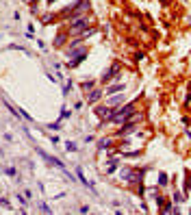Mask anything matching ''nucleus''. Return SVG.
Wrapping results in <instances>:
<instances>
[{
    "mask_svg": "<svg viewBox=\"0 0 191 215\" xmlns=\"http://www.w3.org/2000/svg\"><path fill=\"white\" fill-rule=\"evenodd\" d=\"M48 128H50V130H59L61 124H48Z\"/></svg>",
    "mask_w": 191,
    "mask_h": 215,
    "instance_id": "nucleus-14",
    "label": "nucleus"
},
{
    "mask_svg": "<svg viewBox=\"0 0 191 215\" xmlns=\"http://www.w3.org/2000/svg\"><path fill=\"white\" fill-rule=\"evenodd\" d=\"M126 89V85H111V87H106V91L109 93H113V91H124Z\"/></svg>",
    "mask_w": 191,
    "mask_h": 215,
    "instance_id": "nucleus-8",
    "label": "nucleus"
},
{
    "mask_svg": "<svg viewBox=\"0 0 191 215\" xmlns=\"http://www.w3.org/2000/svg\"><path fill=\"white\" fill-rule=\"evenodd\" d=\"M7 174H9V176H15L18 172H15V167H7Z\"/></svg>",
    "mask_w": 191,
    "mask_h": 215,
    "instance_id": "nucleus-15",
    "label": "nucleus"
},
{
    "mask_svg": "<svg viewBox=\"0 0 191 215\" xmlns=\"http://www.w3.org/2000/svg\"><path fill=\"white\" fill-rule=\"evenodd\" d=\"M0 204H2V206H9V209H11V204H9V200H4V198H0Z\"/></svg>",
    "mask_w": 191,
    "mask_h": 215,
    "instance_id": "nucleus-16",
    "label": "nucleus"
},
{
    "mask_svg": "<svg viewBox=\"0 0 191 215\" xmlns=\"http://www.w3.org/2000/svg\"><path fill=\"white\" fill-rule=\"evenodd\" d=\"M37 154H39V157L43 159V161H48L50 165H54V167H59V169H61V172H63V174L67 172V169H65V165L61 163L59 159H54V157H50V154H46V152H43V150H37Z\"/></svg>",
    "mask_w": 191,
    "mask_h": 215,
    "instance_id": "nucleus-2",
    "label": "nucleus"
},
{
    "mask_svg": "<svg viewBox=\"0 0 191 215\" xmlns=\"http://www.w3.org/2000/svg\"><path fill=\"white\" fill-rule=\"evenodd\" d=\"M111 143H113V139H111V137H104V139L98 143V148H109Z\"/></svg>",
    "mask_w": 191,
    "mask_h": 215,
    "instance_id": "nucleus-10",
    "label": "nucleus"
},
{
    "mask_svg": "<svg viewBox=\"0 0 191 215\" xmlns=\"http://www.w3.org/2000/svg\"><path fill=\"white\" fill-rule=\"evenodd\" d=\"M65 148H67L70 152H74V150H76V143H74V141H67V143H65Z\"/></svg>",
    "mask_w": 191,
    "mask_h": 215,
    "instance_id": "nucleus-12",
    "label": "nucleus"
},
{
    "mask_svg": "<svg viewBox=\"0 0 191 215\" xmlns=\"http://www.w3.org/2000/svg\"><path fill=\"white\" fill-rule=\"evenodd\" d=\"M111 111H113V109H111L109 104H106V107H96V115H100V117H102L104 122H106V120H109Z\"/></svg>",
    "mask_w": 191,
    "mask_h": 215,
    "instance_id": "nucleus-4",
    "label": "nucleus"
},
{
    "mask_svg": "<svg viewBox=\"0 0 191 215\" xmlns=\"http://www.w3.org/2000/svg\"><path fill=\"white\" fill-rule=\"evenodd\" d=\"M122 100H124V96H115V98H111V100L106 102V104H109L111 109H117V107H120V102H122Z\"/></svg>",
    "mask_w": 191,
    "mask_h": 215,
    "instance_id": "nucleus-7",
    "label": "nucleus"
},
{
    "mask_svg": "<svg viewBox=\"0 0 191 215\" xmlns=\"http://www.w3.org/2000/svg\"><path fill=\"white\" fill-rule=\"evenodd\" d=\"M24 2H35V0H24Z\"/></svg>",
    "mask_w": 191,
    "mask_h": 215,
    "instance_id": "nucleus-17",
    "label": "nucleus"
},
{
    "mask_svg": "<svg viewBox=\"0 0 191 215\" xmlns=\"http://www.w3.org/2000/svg\"><path fill=\"white\" fill-rule=\"evenodd\" d=\"M133 113H135V107H133V104H126L124 109H120V111H115V113L111 111V115H109V120H106V122H111V124H122V122H126Z\"/></svg>",
    "mask_w": 191,
    "mask_h": 215,
    "instance_id": "nucleus-1",
    "label": "nucleus"
},
{
    "mask_svg": "<svg viewBox=\"0 0 191 215\" xmlns=\"http://www.w3.org/2000/svg\"><path fill=\"white\" fill-rule=\"evenodd\" d=\"M39 211H41V213H52V209H50L46 202H41V204H39Z\"/></svg>",
    "mask_w": 191,
    "mask_h": 215,
    "instance_id": "nucleus-11",
    "label": "nucleus"
},
{
    "mask_svg": "<svg viewBox=\"0 0 191 215\" xmlns=\"http://www.w3.org/2000/svg\"><path fill=\"white\" fill-rule=\"evenodd\" d=\"M85 26H87V20L85 18H72V33L85 28Z\"/></svg>",
    "mask_w": 191,
    "mask_h": 215,
    "instance_id": "nucleus-3",
    "label": "nucleus"
},
{
    "mask_svg": "<svg viewBox=\"0 0 191 215\" xmlns=\"http://www.w3.org/2000/svg\"><path fill=\"white\" fill-rule=\"evenodd\" d=\"M167 180H170V178H167L165 174H161V176H159V185H167Z\"/></svg>",
    "mask_w": 191,
    "mask_h": 215,
    "instance_id": "nucleus-13",
    "label": "nucleus"
},
{
    "mask_svg": "<svg viewBox=\"0 0 191 215\" xmlns=\"http://www.w3.org/2000/svg\"><path fill=\"white\" fill-rule=\"evenodd\" d=\"M100 96H102V91H100V89H96V91H91V93H89V102H96V100H98Z\"/></svg>",
    "mask_w": 191,
    "mask_h": 215,
    "instance_id": "nucleus-9",
    "label": "nucleus"
},
{
    "mask_svg": "<svg viewBox=\"0 0 191 215\" xmlns=\"http://www.w3.org/2000/svg\"><path fill=\"white\" fill-rule=\"evenodd\" d=\"M117 72H120V65H117V63H115V65H111L109 72H106V74L102 76V80H104V83H109L111 78H113V76H117Z\"/></svg>",
    "mask_w": 191,
    "mask_h": 215,
    "instance_id": "nucleus-5",
    "label": "nucleus"
},
{
    "mask_svg": "<svg viewBox=\"0 0 191 215\" xmlns=\"http://www.w3.org/2000/svg\"><path fill=\"white\" fill-rule=\"evenodd\" d=\"M128 124H124V128L120 130V135H126V133H133L135 130V126H137V122H130V120H126Z\"/></svg>",
    "mask_w": 191,
    "mask_h": 215,
    "instance_id": "nucleus-6",
    "label": "nucleus"
}]
</instances>
